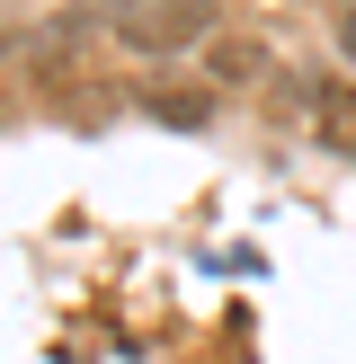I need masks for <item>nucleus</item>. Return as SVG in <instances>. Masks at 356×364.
Instances as JSON below:
<instances>
[{"instance_id": "nucleus-2", "label": "nucleus", "mask_w": 356, "mask_h": 364, "mask_svg": "<svg viewBox=\"0 0 356 364\" xmlns=\"http://www.w3.org/2000/svg\"><path fill=\"white\" fill-rule=\"evenodd\" d=\"M303 107H312V134L330 142V151H356V80H347V71L312 80V89H303Z\"/></svg>"}, {"instance_id": "nucleus-1", "label": "nucleus", "mask_w": 356, "mask_h": 364, "mask_svg": "<svg viewBox=\"0 0 356 364\" xmlns=\"http://www.w3.org/2000/svg\"><path fill=\"white\" fill-rule=\"evenodd\" d=\"M214 27L223 18L205 9V0H134V9H107V36H116L125 53H196V45H214Z\"/></svg>"}, {"instance_id": "nucleus-4", "label": "nucleus", "mask_w": 356, "mask_h": 364, "mask_svg": "<svg viewBox=\"0 0 356 364\" xmlns=\"http://www.w3.org/2000/svg\"><path fill=\"white\" fill-rule=\"evenodd\" d=\"M9 53H18V27H0V63H9Z\"/></svg>"}, {"instance_id": "nucleus-3", "label": "nucleus", "mask_w": 356, "mask_h": 364, "mask_svg": "<svg viewBox=\"0 0 356 364\" xmlns=\"http://www.w3.org/2000/svg\"><path fill=\"white\" fill-rule=\"evenodd\" d=\"M338 45H347V53H356V9H338Z\"/></svg>"}]
</instances>
